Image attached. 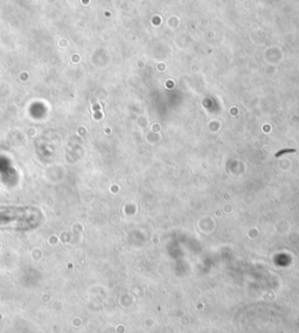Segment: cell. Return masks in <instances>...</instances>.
<instances>
[{"label": "cell", "instance_id": "6da1fadb", "mask_svg": "<svg viewBox=\"0 0 299 333\" xmlns=\"http://www.w3.org/2000/svg\"><path fill=\"white\" fill-rule=\"evenodd\" d=\"M290 152H296L295 148H284V150H282V151H279L276 153V157H280L282 154H284V153H290Z\"/></svg>", "mask_w": 299, "mask_h": 333}]
</instances>
